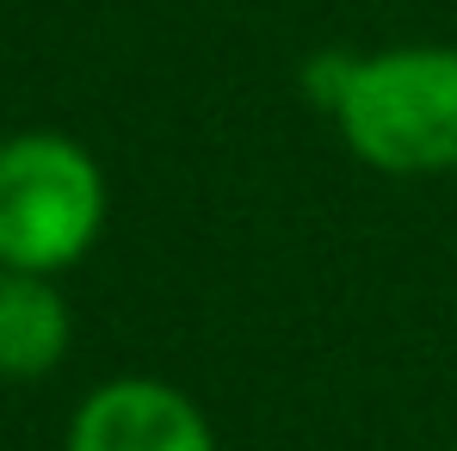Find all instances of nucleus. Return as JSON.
Masks as SVG:
<instances>
[{
  "instance_id": "nucleus-1",
  "label": "nucleus",
  "mask_w": 457,
  "mask_h": 451,
  "mask_svg": "<svg viewBox=\"0 0 457 451\" xmlns=\"http://www.w3.org/2000/svg\"><path fill=\"white\" fill-rule=\"evenodd\" d=\"M309 93L371 173H457V44H389L365 56H315Z\"/></svg>"
},
{
  "instance_id": "nucleus-2",
  "label": "nucleus",
  "mask_w": 457,
  "mask_h": 451,
  "mask_svg": "<svg viewBox=\"0 0 457 451\" xmlns=\"http://www.w3.org/2000/svg\"><path fill=\"white\" fill-rule=\"evenodd\" d=\"M105 167L62 130L0 137V266L69 272L105 235Z\"/></svg>"
},
{
  "instance_id": "nucleus-3",
  "label": "nucleus",
  "mask_w": 457,
  "mask_h": 451,
  "mask_svg": "<svg viewBox=\"0 0 457 451\" xmlns=\"http://www.w3.org/2000/svg\"><path fill=\"white\" fill-rule=\"evenodd\" d=\"M62 451H217V427L179 383L112 377L80 396Z\"/></svg>"
},
{
  "instance_id": "nucleus-4",
  "label": "nucleus",
  "mask_w": 457,
  "mask_h": 451,
  "mask_svg": "<svg viewBox=\"0 0 457 451\" xmlns=\"http://www.w3.org/2000/svg\"><path fill=\"white\" fill-rule=\"evenodd\" d=\"M75 347V315L50 272L0 266V377L31 383L50 377Z\"/></svg>"
}]
</instances>
